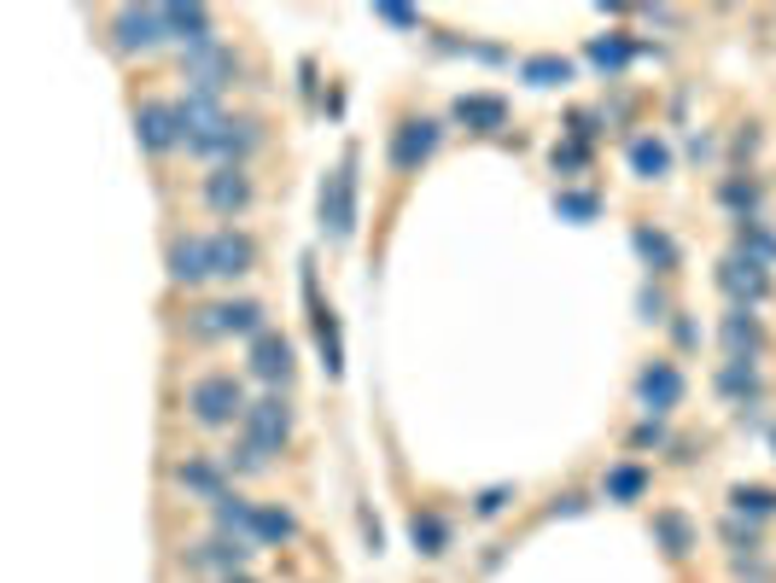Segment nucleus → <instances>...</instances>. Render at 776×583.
I'll return each instance as SVG.
<instances>
[{
    "instance_id": "1",
    "label": "nucleus",
    "mask_w": 776,
    "mask_h": 583,
    "mask_svg": "<svg viewBox=\"0 0 776 583\" xmlns=\"http://www.w3.org/2000/svg\"><path fill=\"white\" fill-rule=\"evenodd\" d=\"M188 408H193V420L199 426H234V420H246V397H240V380L234 373H205V380H193L188 385Z\"/></svg>"
},
{
    "instance_id": "2",
    "label": "nucleus",
    "mask_w": 776,
    "mask_h": 583,
    "mask_svg": "<svg viewBox=\"0 0 776 583\" xmlns=\"http://www.w3.org/2000/svg\"><path fill=\"white\" fill-rule=\"evenodd\" d=\"M286 432H293V408H286L280 397H263V403L246 408V443L258 455H275L286 443Z\"/></svg>"
},
{
    "instance_id": "3",
    "label": "nucleus",
    "mask_w": 776,
    "mask_h": 583,
    "mask_svg": "<svg viewBox=\"0 0 776 583\" xmlns=\"http://www.w3.org/2000/svg\"><path fill=\"white\" fill-rule=\"evenodd\" d=\"M193 328L205 333V338H223V333H263V304H251V298L211 304V310H199Z\"/></svg>"
},
{
    "instance_id": "4",
    "label": "nucleus",
    "mask_w": 776,
    "mask_h": 583,
    "mask_svg": "<svg viewBox=\"0 0 776 583\" xmlns=\"http://www.w3.org/2000/svg\"><path fill=\"white\" fill-rule=\"evenodd\" d=\"M134 134H141V146H146V152H170V146L188 141V134H181L176 106H164V99H146V106L134 111Z\"/></svg>"
},
{
    "instance_id": "5",
    "label": "nucleus",
    "mask_w": 776,
    "mask_h": 583,
    "mask_svg": "<svg viewBox=\"0 0 776 583\" xmlns=\"http://www.w3.org/2000/svg\"><path fill=\"white\" fill-rule=\"evenodd\" d=\"M322 216H327L333 239H350V228H357V176H350V164L322 187Z\"/></svg>"
},
{
    "instance_id": "6",
    "label": "nucleus",
    "mask_w": 776,
    "mask_h": 583,
    "mask_svg": "<svg viewBox=\"0 0 776 583\" xmlns=\"http://www.w3.org/2000/svg\"><path fill=\"white\" fill-rule=\"evenodd\" d=\"M111 29H117V47H129V53H146V47L164 41V12H158V7H123Z\"/></svg>"
},
{
    "instance_id": "7",
    "label": "nucleus",
    "mask_w": 776,
    "mask_h": 583,
    "mask_svg": "<svg viewBox=\"0 0 776 583\" xmlns=\"http://www.w3.org/2000/svg\"><path fill=\"white\" fill-rule=\"evenodd\" d=\"M228 76H234V53H223V47H199V53H188V82L193 88L188 94H205V99H216L228 88Z\"/></svg>"
},
{
    "instance_id": "8",
    "label": "nucleus",
    "mask_w": 776,
    "mask_h": 583,
    "mask_svg": "<svg viewBox=\"0 0 776 583\" xmlns=\"http://www.w3.org/2000/svg\"><path fill=\"white\" fill-rule=\"evenodd\" d=\"M205 204L216 216H240L251 204V176H246V169H234V164H223L216 176H205Z\"/></svg>"
},
{
    "instance_id": "9",
    "label": "nucleus",
    "mask_w": 776,
    "mask_h": 583,
    "mask_svg": "<svg viewBox=\"0 0 776 583\" xmlns=\"http://www.w3.org/2000/svg\"><path fill=\"white\" fill-rule=\"evenodd\" d=\"M251 263H258V246H251L246 234H211V274H223V281H240V274H251Z\"/></svg>"
},
{
    "instance_id": "10",
    "label": "nucleus",
    "mask_w": 776,
    "mask_h": 583,
    "mask_svg": "<svg viewBox=\"0 0 776 583\" xmlns=\"http://www.w3.org/2000/svg\"><path fill=\"white\" fill-rule=\"evenodd\" d=\"M164 12V36H176L188 53H199V47H211V12L205 7H158Z\"/></svg>"
},
{
    "instance_id": "11",
    "label": "nucleus",
    "mask_w": 776,
    "mask_h": 583,
    "mask_svg": "<svg viewBox=\"0 0 776 583\" xmlns=\"http://www.w3.org/2000/svg\"><path fill=\"white\" fill-rule=\"evenodd\" d=\"M251 373L268 380V385L293 380V345H286L280 333H258V338H251Z\"/></svg>"
},
{
    "instance_id": "12",
    "label": "nucleus",
    "mask_w": 776,
    "mask_h": 583,
    "mask_svg": "<svg viewBox=\"0 0 776 583\" xmlns=\"http://www.w3.org/2000/svg\"><path fill=\"white\" fill-rule=\"evenodd\" d=\"M432 146H438V123H432V117H415V123H403V129H397V141H392V164H397V169H415L420 158H432Z\"/></svg>"
},
{
    "instance_id": "13",
    "label": "nucleus",
    "mask_w": 776,
    "mask_h": 583,
    "mask_svg": "<svg viewBox=\"0 0 776 583\" xmlns=\"http://www.w3.org/2000/svg\"><path fill=\"white\" fill-rule=\"evenodd\" d=\"M636 397H643L654 415H666V408H678V397H683V373L671 362H654L643 380H636Z\"/></svg>"
},
{
    "instance_id": "14",
    "label": "nucleus",
    "mask_w": 776,
    "mask_h": 583,
    "mask_svg": "<svg viewBox=\"0 0 776 583\" xmlns=\"http://www.w3.org/2000/svg\"><path fill=\"white\" fill-rule=\"evenodd\" d=\"M170 281L176 286L211 281V239H176L170 246Z\"/></svg>"
},
{
    "instance_id": "15",
    "label": "nucleus",
    "mask_w": 776,
    "mask_h": 583,
    "mask_svg": "<svg viewBox=\"0 0 776 583\" xmlns=\"http://www.w3.org/2000/svg\"><path fill=\"white\" fill-rule=\"evenodd\" d=\"M455 117H462L467 129H479V134H497L502 123H509V106H502L497 94H467V99H455Z\"/></svg>"
},
{
    "instance_id": "16",
    "label": "nucleus",
    "mask_w": 776,
    "mask_h": 583,
    "mask_svg": "<svg viewBox=\"0 0 776 583\" xmlns=\"http://www.w3.org/2000/svg\"><path fill=\"white\" fill-rule=\"evenodd\" d=\"M188 560H193V566H216V572L234 578V572H240V566L251 560V543H246V537H211L205 548H193Z\"/></svg>"
},
{
    "instance_id": "17",
    "label": "nucleus",
    "mask_w": 776,
    "mask_h": 583,
    "mask_svg": "<svg viewBox=\"0 0 776 583\" xmlns=\"http://www.w3.org/2000/svg\"><path fill=\"white\" fill-rule=\"evenodd\" d=\"M176 485L181 490H193L199 496V502H223V496H228V485H223V473H216L211 467V461H181V467H176Z\"/></svg>"
},
{
    "instance_id": "18",
    "label": "nucleus",
    "mask_w": 776,
    "mask_h": 583,
    "mask_svg": "<svg viewBox=\"0 0 776 583\" xmlns=\"http://www.w3.org/2000/svg\"><path fill=\"white\" fill-rule=\"evenodd\" d=\"M724 286L736 291V298H765V263H753V257H730V263H724V274H718Z\"/></svg>"
},
{
    "instance_id": "19",
    "label": "nucleus",
    "mask_w": 776,
    "mask_h": 583,
    "mask_svg": "<svg viewBox=\"0 0 776 583\" xmlns=\"http://www.w3.org/2000/svg\"><path fill=\"white\" fill-rule=\"evenodd\" d=\"M724 345H730V362H753V350L765 345V333H759V321L748 310H736L724 321Z\"/></svg>"
},
{
    "instance_id": "20",
    "label": "nucleus",
    "mask_w": 776,
    "mask_h": 583,
    "mask_svg": "<svg viewBox=\"0 0 776 583\" xmlns=\"http://www.w3.org/2000/svg\"><path fill=\"white\" fill-rule=\"evenodd\" d=\"M216 525H223V537L234 531V537L251 543V531H258V508H251L246 496H223V502H216Z\"/></svg>"
},
{
    "instance_id": "21",
    "label": "nucleus",
    "mask_w": 776,
    "mask_h": 583,
    "mask_svg": "<svg viewBox=\"0 0 776 583\" xmlns=\"http://www.w3.org/2000/svg\"><path fill=\"white\" fill-rule=\"evenodd\" d=\"M730 508L748 513V520H771V513H776V490L771 485H736L730 490Z\"/></svg>"
},
{
    "instance_id": "22",
    "label": "nucleus",
    "mask_w": 776,
    "mask_h": 583,
    "mask_svg": "<svg viewBox=\"0 0 776 583\" xmlns=\"http://www.w3.org/2000/svg\"><path fill=\"white\" fill-rule=\"evenodd\" d=\"M654 537L666 543V555H689V548H695V531H689V520L683 513H660V520H654Z\"/></svg>"
},
{
    "instance_id": "23",
    "label": "nucleus",
    "mask_w": 776,
    "mask_h": 583,
    "mask_svg": "<svg viewBox=\"0 0 776 583\" xmlns=\"http://www.w3.org/2000/svg\"><path fill=\"white\" fill-rule=\"evenodd\" d=\"M643 490H648L643 467H613V473H607V502H636Z\"/></svg>"
},
{
    "instance_id": "24",
    "label": "nucleus",
    "mask_w": 776,
    "mask_h": 583,
    "mask_svg": "<svg viewBox=\"0 0 776 583\" xmlns=\"http://www.w3.org/2000/svg\"><path fill=\"white\" fill-rule=\"evenodd\" d=\"M409 537H415V548H420V555H444L450 531H444V520H438V513H415Z\"/></svg>"
},
{
    "instance_id": "25",
    "label": "nucleus",
    "mask_w": 776,
    "mask_h": 583,
    "mask_svg": "<svg viewBox=\"0 0 776 583\" xmlns=\"http://www.w3.org/2000/svg\"><path fill=\"white\" fill-rule=\"evenodd\" d=\"M631 164H636V176H666V169H671V152L660 146V141H636L631 146Z\"/></svg>"
},
{
    "instance_id": "26",
    "label": "nucleus",
    "mask_w": 776,
    "mask_h": 583,
    "mask_svg": "<svg viewBox=\"0 0 776 583\" xmlns=\"http://www.w3.org/2000/svg\"><path fill=\"white\" fill-rule=\"evenodd\" d=\"M258 543H286L293 537V513L286 508H258V531H251Z\"/></svg>"
},
{
    "instance_id": "27",
    "label": "nucleus",
    "mask_w": 776,
    "mask_h": 583,
    "mask_svg": "<svg viewBox=\"0 0 776 583\" xmlns=\"http://www.w3.org/2000/svg\"><path fill=\"white\" fill-rule=\"evenodd\" d=\"M753 385H759L753 362H724L718 368V391H724V397H741V391H753Z\"/></svg>"
},
{
    "instance_id": "28",
    "label": "nucleus",
    "mask_w": 776,
    "mask_h": 583,
    "mask_svg": "<svg viewBox=\"0 0 776 583\" xmlns=\"http://www.w3.org/2000/svg\"><path fill=\"white\" fill-rule=\"evenodd\" d=\"M572 64L566 59H526V82H537V88H554V82H566Z\"/></svg>"
},
{
    "instance_id": "29",
    "label": "nucleus",
    "mask_w": 776,
    "mask_h": 583,
    "mask_svg": "<svg viewBox=\"0 0 776 583\" xmlns=\"http://www.w3.org/2000/svg\"><path fill=\"white\" fill-rule=\"evenodd\" d=\"M589 59H596V64H601V71H619V64H625V59H631V47H625V41H619V36H607V41H589Z\"/></svg>"
},
{
    "instance_id": "30",
    "label": "nucleus",
    "mask_w": 776,
    "mask_h": 583,
    "mask_svg": "<svg viewBox=\"0 0 776 583\" xmlns=\"http://www.w3.org/2000/svg\"><path fill=\"white\" fill-rule=\"evenodd\" d=\"M636 251H643L648 263H660V269H671V257H678V251H671V239H666V234H648V228L636 234Z\"/></svg>"
},
{
    "instance_id": "31",
    "label": "nucleus",
    "mask_w": 776,
    "mask_h": 583,
    "mask_svg": "<svg viewBox=\"0 0 776 583\" xmlns=\"http://www.w3.org/2000/svg\"><path fill=\"white\" fill-rule=\"evenodd\" d=\"M509 485H491V490H479V513H485V520H491V513H502V508H509Z\"/></svg>"
},
{
    "instance_id": "32",
    "label": "nucleus",
    "mask_w": 776,
    "mask_h": 583,
    "mask_svg": "<svg viewBox=\"0 0 776 583\" xmlns=\"http://www.w3.org/2000/svg\"><path fill=\"white\" fill-rule=\"evenodd\" d=\"M561 211H566V216H596V199H589V193H572V199H561Z\"/></svg>"
},
{
    "instance_id": "33",
    "label": "nucleus",
    "mask_w": 776,
    "mask_h": 583,
    "mask_svg": "<svg viewBox=\"0 0 776 583\" xmlns=\"http://www.w3.org/2000/svg\"><path fill=\"white\" fill-rule=\"evenodd\" d=\"M724 204H748V211H753L759 193H753V187H741V181H730V187H724Z\"/></svg>"
},
{
    "instance_id": "34",
    "label": "nucleus",
    "mask_w": 776,
    "mask_h": 583,
    "mask_svg": "<svg viewBox=\"0 0 776 583\" xmlns=\"http://www.w3.org/2000/svg\"><path fill=\"white\" fill-rule=\"evenodd\" d=\"M648 443H666V426H660V420L636 426V450H648Z\"/></svg>"
},
{
    "instance_id": "35",
    "label": "nucleus",
    "mask_w": 776,
    "mask_h": 583,
    "mask_svg": "<svg viewBox=\"0 0 776 583\" xmlns=\"http://www.w3.org/2000/svg\"><path fill=\"white\" fill-rule=\"evenodd\" d=\"M380 19H385V24H415V12H409V7H380Z\"/></svg>"
},
{
    "instance_id": "36",
    "label": "nucleus",
    "mask_w": 776,
    "mask_h": 583,
    "mask_svg": "<svg viewBox=\"0 0 776 583\" xmlns=\"http://www.w3.org/2000/svg\"><path fill=\"white\" fill-rule=\"evenodd\" d=\"M228 583H251V578H240V572H234V578H228Z\"/></svg>"
},
{
    "instance_id": "37",
    "label": "nucleus",
    "mask_w": 776,
    "mask_h": 583,
    "mask_svg": "<svg viewBox=\"0 0 776 583\" xmlns=\"http://www.w3.org/2000/svg\"><path fill=\"white\" fill-rule=\"evenodd\" d=\"M771 450H776V432H771Z\"/></svg>"
}]
</instances>
